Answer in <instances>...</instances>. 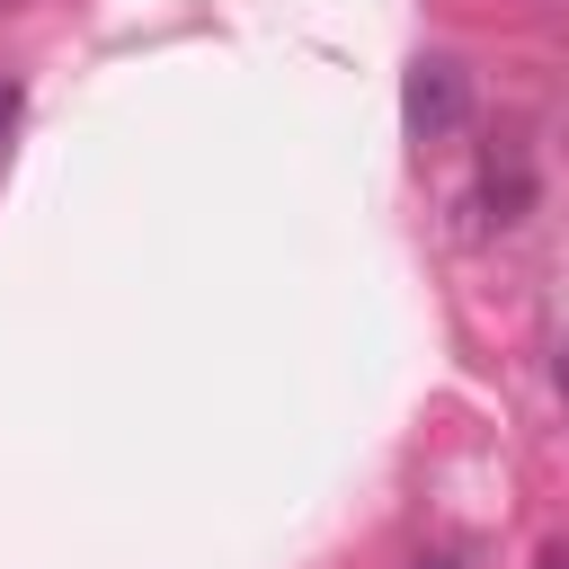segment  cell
<instances>
[{
  "mask_svg": "<svg viewBox=\"0 0 569 569\" xmlns=\"http://www.w3.org/2000/svg\"><path fill=\"white\" fill-rule=\"evenodd\" d=\"M525 204H533V169L516 151L489 160V222H525Z\"/></svg>",
  "mask_w": 569,
  "mask_h": 569,
  "instance_id": "obj_2",
  "label": "cell"
},
{
  "mask_svg": "<svg viewBox=\"0 0 569 569\" xmlns=\"http://www.w3.org/2000/svg\"><path fill=\"white\" fill-rule=\"evenodd\" d=\"M560 391H569V347H560Z\"/></svg>",
  "mask_w": 569,
  "mask_h": 569,
  "instance_id": "obj_6",
  "label": "cell"
},
{
  "mask_svg": "<svg viewBox=\"0 0 569 569\" xmlns=\"http://www.w3.org/2000/svg\"><path fill=\"white\" fill-rule=\"evenodd\" d=\"M542 569H569V551H551V560H542Z\"/></svg>",
  "mask_w": 569,
  "mask_h": 569,
  "instance_id": "obj_5",
  "label": "cell"
},
{
  "mask_svg": "<svg viewBox=\"0 0 569 569\" xmlns=\"http://www.w3.org/2000/svg\"><path fill=\"white\" fill-rule=\"evenodd\" d=\"M462 116H471V71H462L453 53H418L409 80H400V124H409V142H445V133H462Z\"/></svg>",
  "mask_w": 569,
  "mask_h": 569,
  "instance_id": "obj_1",
  "label": "cell"
},
{
  "mask_svg": "<svg viewBox=\"0 0 569 569\" xmlns=\"http://www.w3.org/2000/svg\"><path fill=\"white\" fill-rule=\"evenodd\" d=\"M409 569H462V560H453V551H418Z\"/></svg>",
  "mask_w": 569,
  "mask_h": 569,
  "instance_id": "obj_4",
  "label": "cell"
},
{
  "mask_svg": "<svg viewBox=\"0 0 569 569\" xmlns=\"http://www.w3.org/2000/svg\"><path fill=\"white\" fill-rule=\"evenodd\" d=\"M18 124V80H0V133Z\"/></svg>",
  "mask_w": 569,
  "mask_h": 569,
  "instance_id": "obj_3",
  "label": "cell"
}]
</instances>
